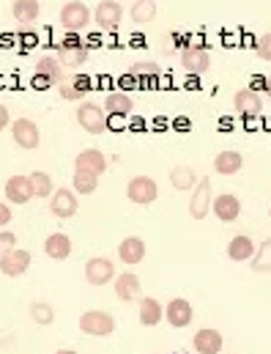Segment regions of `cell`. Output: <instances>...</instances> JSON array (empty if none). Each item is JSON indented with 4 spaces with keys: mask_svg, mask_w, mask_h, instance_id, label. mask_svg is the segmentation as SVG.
Wrapping results in <instances>:
<instances>
[{
    "mask_svg": "<svg viewBox=\"0 0 271 354\" xmlns=\"http://www.w3.org/2000/svg\"><path fill=\"white\" fill-rule=\"evenodd\" d=\"M165 319H168V324H170V327L181 330V327H189V324H192L194 310H192V305H189L186 299L176 297V299H170V302H168V308H165Z\"/></svg>",
    "mask_w": 271,
    "mask_h": 354,
    "instance_id": "5bb4252c",
    "label": "cell"
},
{
    "mask_svg": "<svg viewBox=\"0 0 271 354\" xmlns=\"http://www.w3.org/2000/svg\"><path fill=\"white\" fill-rule=\"evenodd\" d=\"M93 17H96V25L112 30V28L121 25V19H123V8H121V3H115V0H104V3L96 6Z\"/></svg>",
    "mask_w": 271,
    "mask_h": 354,
    "instance_id": "2e32d148",
    "label": "cell"
},
{
    "mask_svg": "<svg viewBox=\"0 0 271 354\" xmlns=\"http://www.w3.org/2000/svg\"><path fill=\"white\" fill-rule=\"evenodd\" d=\"M181 66L186 69V75L197 77V75H205L211 69V55L203 50V47H189L181 53Z\"/></svg>",
    "mask_w": 271,
    "mask_h": 354,
    "instance_id": "8fae6325",
    "label": "cell"
},
{
    "mask_svg": "<svg viewBox=\"0 0 271 354\" xmlns=\"http://www.w3.org/2000/svg\"><path fill=\"white\" fill-rule=\"evenodd\" d=\"M30 86H33V88H52V86H50L44 77H36V75L30 77Z\"/></svg>",
    "mask_w": 271,
    "mask_h": 354,
    "instance_id": "b9f144b4",
    "label": "cell"
},
{
    "mask_svg": "<svg viewBox=\"0 0 271 354\" xmlns=\"http://www.w3.org/2000/svg\"><path fill=\"white\" fill-rule=\"evenodd\" d=\"M74 171L80 174H90V176H101L107 171V157L99 149H83L74 157Z\"/></svg>",
    "mask_w": 271,
    "mask_h": 354,
    "instance_id": "9c48e42d",
    "label": "cell"
},
{
    "mask_svg": "<svg viewBox=\"0 0 271 354\" xmlns=\"http://www.w3.org/2000/svg\"><path fill=\"white\" fill-rule=\"evenodd\" d=\"M77 124L88 135H99V132L107 129V113L96 102H80V107H77Z\"/></svg>",
    "mask_w": 271,
    "mask_h": 354,
    "instance_id": "3957f363",
    "label": "cell"
},
{
    "mask_svg": "<svg viewBox=\"0 0 271 354\" xmlns=\"http://www.w3.org/2000/svg\"><path fill=\"white\" fill-rule=\"evenodd\" d=\"M252 272H271V239H263L258 253L252 256Z\"/></svg>",
    "mask_w": 271,
    "mask_h": 354,
    "instance_id": "d6a6232c",
    "label": "cell"
},
{
    "mask_svg": "<svg viewBox=\"0 0 271 354\" xmlns=\"http://www.w3.org/2000/svg\"><path fill=\"white\" fill-rule=\"evenodd\" d=\"M137 294H140V277L134 272H121L115 277V297L121 302H132L137 299Z\"/></svg>",
    "mask_w": 271,
    "mask_h": 354,
    "instance_id": "7402d4cb",
    "label": "cell"
},
{
    "mask_svg": "<svg viewBox=\"0 0 271 354\" xmlns=\"http://www.w3.org/2000/svg\"><path fill=\"white\" fill-rule=\"evenodd\" d=\"M266 91H269V96H271V77H269V86H266Z\"/></svg>",
    "mask_w": 271,
    "mask_h": 354,
    "instance_id": "ee69618b",
    "label": "cell"
},
{
    "mask_svg": "<svg viewBox=\"0 0 271 354\" xmlns=\"http://www.w3.org/2000/svg\"><path fill=\"white\" fill-rule=\"evenodd\" d=\"M50 212H52L55 217H61V220H69V217H74V214L80 212V201H77V192H74V189H69V187H61V189H55V192H52V198H50Z\"/></svg>",
    "mask_w": 271,
    "mask_h": 354,
    "instance_id": "8992f818",
    "label": "cell"
},
{
    "mask_svg": "<svg viewBox=\"0 0 271 354\" xmlns=\"http://www.w3.org/2000/svg\"><path fill=\"white\" fill-rule=\"evenodd\" d=\"M55 354H77V352H74V349H58Z\"/></svg>",
    "mask_w": 271,
    "mask_h": 354,
    "instance_id": "7bdbcfd3",
    "label": "cell"
},
{
    "mask_svg": "<svg viewBox=\"0 0 271 354\" xmlns=\"http://www.w3.org/2000/svg\"><path fill=\"white\" fill-rule=\"evenodd\" d=\"M129 14H132L134 25H148L157 17V3L154 0H137V3H132Z\"/></svg>",
    "mask_w": 271,
    "mask_h": 354,
    "instance_id": "f546056e",
    "label": "cell"
},
{
    "mask_svg": "<svg viewBox=\"0 0 271 354\" xmlns=\"http://www.w3.org/2000/svg\"><path fill=\"white\" fill-rule=\"evenodd\" d=\"M17 248V234L14 231H0V256Z\"/></svg>",
    "mask_w": 271,
    "mask_h": 354,
    "instance_id": "8d00e7d4",
    "label": "cell"
},
{
    "mask_svg": "<svg viewBox=\"0 0 271 354\" xmlns=\"http://www.w3.org/2000/svg\"><path fill=\"white\" fill-rule=\"evenodd\" d=\"M88 86H90V80L88 77H72V80H66L63 86H58V93H61V99H66V102H74V99H83L86 93H88Z\"/></svg>",
    "mask_w": 271,
    "mask_h": 354,
    "instance_id": "f1b7e54d",
    "label": "cell"
},
{
    "mask_svg": "<svg viewBox=\"0 0 271 354\" xmlns=\"http://www.w3.org/2000/svg\"><path fill=\"white\" fill-rule=\"evenodd\" d=\"M176 354H186V352H176Z\"/></svg>",
    "mask_w": 271,
    "mask_h": 354,
    "instance_id": "f6af8a7d",
    "label": "cell"
},
{
    "mask_svg": "<svg viewBox=\"0 0 271 354\" xmlns=\"http://www.w3.org/2000/svg\"><path fill=\"white\" fill-rule=\"evenodd\" d=\"M211 212L217 214L219 223H236V217L241 214V201H239L233 192H222V195L214 198Z\"/></svg>",
    "mask_w": 271,
    "mask_h": 354,
    "instance_id": "7c38bea8",
    "label": "cell"
},
{
    "mask_svg": "<svg viewBox=\"0 0 271 354\" xmlns=\"http://www.w3.org/2000/svg\"><path fill=\"white\" fill-rule=\"evenodd\" d=\"M33 75H36V77H44L50 86H63V83H66V69H63V66H61V61H58V58H52V55L39 58V64H36Z\"/></svg>",
    "mask_w": 271,
    "mask_h": 354,
    "instance_id": "4fadbf2b",
    "label": "cell"
},
{
    "mask_svg": "<svg viewBox=\"0 0 271 354\" xmlns=\"http://www.w3.org/2000/svg\"><path fill=\"white\" fill-rule=\"evenodd\" d=\"M8 223H11V206L0 201V228H3V225H8Z\"/></svg>",
    "mask_w": 271,
    "mask_h": 354,
    "instance_id": "f35d334b",
    "label": "cell"
},
{
    "mask_svg": "<svg viewBox=\"0 0 271 354\" xmlns=\"http://www.w3.org/2000/svg\"><path fill=\"white\" fill-rule=\"evenodd\" d=\"M197 174L189 168V165H176L173 171H170V184L179 189V192H186V189H194L197 187Z\"/></svg>",
    "mask_w": 271,
    "mask_h": 354,
    "instance_id": "83f0119b",
    "label": "cell"
},
{
    "mask_svg": "<svg viewBox=\"0 0 271 354\" xmlns=\"http://www.w3.org/2000/svg\"><path fill=\"white\" fill-rule=\"evenodd\" d=\"M159 195V187L151 176H134L126 184V198L137 206H151Z\"/></svg>",
    "mask_w": 271,
    "mask_h": 354,
    "instance_id": "277c9868",
    "label": "cell"
},
{
    "mask_svg": "<svg viewBox=\"0 0 271 354\" xmlns=\"http://www.w3.org/2000/svg\"><path fill=\"white\" fill-rule=\"evenodd\" d=\"M30 253L28 250H22V248H14V250H8V253H3L0 256V272L6 274V277H19V274H25L28 272V266H30Z\"/></svg>",
    "mask_w": 271,
    "mask_h": 354,
    "instance_id": "ba28073f",
    "label": "cell"
},
{
    "mask_svg": "<svg viewBox=\"0 0 271 354\" xmlns=\"http://www.w3.org/2000/svg\"><path fill=\"white\" fill-rule=\"evenodd\" d=\"M86 280L90 286H107L110 280H115V266L110 259H99L93 256L86 261Z\"/></svg>",
    "mask_w": 271,
    "mask_h": 354,
    "instance_id": "30bf717a",
    "label": "cell"
},
{
    "mask_svg": "<svg viewBox=\"0 0 271 354\" xmlns=\"http://www.w3.org/2000/svg\"><path fill=\"white\" fill-rule=\"evenodd\" d=\"M11 140H14L19 149H25V151L39 149V143H41L39 124L30 121V118H17V121L11 124Z\"/></svg>",
    "mask_w": 271,
    "mask_h": 354,
    "instance_id": "7a4b0ae2",
    "label": "cell"
},
{
    "mask_svg": "<svg viewBox=\"0 0 271 354\" xmlns=\"http://www.w3.org/2000/svg\"><path fill=\"white\" fill-rule=\"evenodd\" d=\"M72 187L77 195H93L96 187H99V176H90V174H80L74 171V178H72Z\"/></svg>",
    "mask_w": 271,
    "mask_h": 354,
    "instance_id": "836d02e7",
    "label": "cell"
},
{
    "mask_svg": "<svg viewBox=\"0 0 271 354\" xmlns=\"http://www.w3.org/2000/svg\"><path fill=\"white\" fill-rule=\"evenodd\" d=\"M30 319H33L36 324L47 327V324L55 322V308H52L50 302H33V305H30Z\"/></svg>",
    "mask_w": 271,
    "mask_h": 354,
    "instance_id": "1f68e13d",
    "label": "cell"
},
{
    "mask_svg": "<svg viewBox=\"0 0 271 354\" xmlns=\"http://www.w3.org/2000/svg\"><path fill=\"white\" fill-rule=\"evenodd\" d=\"M118 88H121V93H123V91H129V88H140V86H137V77H134L132 72H126V75H123V77L118 80Z\"/></svg>",
    "mask_w": 271,
    "mask_h": 354,
    "instance_id": "74e56055",
    "label": "cell"
},
{
    "mask_svg": "<svg viewBox=\"0 0 271 354\" xmlns=\"http://www.w3.org/2000/svg\"><path fill=\"white\" fill-rule=\"evenodd\" d=\"M39 14H41V6H39L36 0H17V3L11 6V17H14L17 22H22V25L36 22Z\"/></svg>",
    "mask_w": 271,
    "mask_h": 354,
    "instance_id": "484cf974",
    "label": "cell"
},
{
    "mask_svg": "<svg viewBox=\"0 0 271 354\" xmlns=\"http://www.w3.org/2000/svg\"><path fill=\"white\" fill-rule=\"evenodd\" d=\"M269 214H271V209H269Z\"/></svg>",
    "mask_w": 271,
    "mask_h": 354,
    "instance_id": "bcb514c9",
    "label": "cell"
},
{
    "mask_svg": "<svg viewBox=\"0 0 271 354\" xmlns=\"http://www.w3.org/2000/svg\"><path fill=\"white\" fill-rule=\"evenodd\" d=\"M30 198H33V189L28 176H11L6 181V201H11L14 206H25L30 203Z\"/></svg>",
    "mask_w": 271,
    "mask_h": 354,
    "instance_id": "9a60e30c",
    "label": "cell"
},
{
    "mask_svg": "<svg viewBox=\"0 0 271 354\" xmlns=\"http://www.w3.org/2000/svg\"><path fill=\"white\" fill-rule=\"evenodd\" d=\"M192 346L197 354H219L222 352V333H217L211 327H203V330L194 333Z\"/></svg>",
    "mask_w": 271,
    "mask_h": 354,
    "instance_id": "e0dca14e",
    "label": "cell"
},
{
    "mask_svg": "<svg viewBox=\"0 0 271 354\" xmlns=\"http://www.w3.org/2000/svg\"><path fill=\"white\" fill-rule=\"evenodd\" d=\"M233 107H236V113L258 115V113H263V99H261L252 88L236 91V96H233Z\"/></svg>",
    "mask_w": 271,
    "mask_h": 354,
    "instance_id": "ffe728a7",
    "label": "cell"
},
{
    "mask_svg": "<svg viewBox=\"0 0 271 354\" xmlns=\"http://www.w3.org/2000/svg\"><path fill=\"white\" fill-rule=\"evenodd\" d=\"M90 22V8L80 0H72V3H63L61 8V25L69 30V33H77L83 28H88Z\"/></svg>",
    "mask_w": 271,
    "mask_h": 354,
    "instance_id": "5b68a950",
    "label": "cell"
},
{
    "mask_svg": "<svg viewBox=\"0 0 271 354\" xmlns=\"http://www.w3.org/2000/svg\"><path fill=\"white\" fill-rule=\"evenodd\" d=\"M8 121H11V113H8V107H6V104H0V132L8 127Z\"/></svg>",
    "mask_w": 271,
    "mask_h": 354,
    "instance_id": "ab89813d",
    "label": "cell"
},
{
    "mask_svg": "<svg viewBox=\"0 0 271 354\" xmlns=\"http://www.w3.org/2000/svg\"><path fill=\"white\" fill-rule=\"evenodd\" d=\"M252 256H255V242L250 236L239 234V236L230 239V245H228V259L230 261H252Z\"/></svg>",
    "mask_w": 271,
    "mask_h": 354,
    "instance_id": "cb8c5ba5",
    "label": "cell"
},
{
    "mask_svg": "<svg viewBox=\"0 0 271 354\" xmlns=\"http://www.w3.org/2000/svg\"><path fill=\"white\" fill-rule=\"evenodd\" d=\"M104 113L107 115H121V118H126L129 113H132V107H134V102H132V96L129 93H121V91H110L107 96H104Z\"/></svg>",
    "mask_w": 271,
    "mask_h": 354,
    "instance_id": "44dd1931",
    "label": "cell"
},
{
    "mask_svg": "<svg viewBox=\"0 0 271 354\" xmlns=\"http://www.w3.org/2000/svg\"><path fill=\"white\" fill-rule=\"evenodd\" d=\"M118 259L123 264L134 266L145 259V242L140 236H126L121 245H118Z\"/></svg>",
    "mask_w": 271,
    "mask_h": 354,
    "instance_id": "d6986e66",
    "label": "cell"
},
{
    "mask_svg": "<svg viewBox=\"0 0 271 354\" xmlns=\"http://www.w3.org/2000/svg\"><path fill=\"white\" fill-rule=\"evenodd\" d=\"M44 253H47L52 261H66V259L72 256V239H69L66 234L55 231V234H50V236L44 239Z\"/></svg>",
    "mask_w": 271,
    "mask_h": 354,
    "instance_id": "ac0fdd59",
    "label": "cell"
},
{
    "mask_svg": "<svg viewBox=\"0 0 271 354\" xmlns=\"http://www.w3.org/2000/svg\"><path fill=\"white\" fill-rule=\"evenodd\" d=\"M162 319H165L162 302L154 299V297H145V299L140 302V324H143V327H157Z\"/></svg>",
    "mask_w": 271,
    "mask_h": 354,
    "instance_id": "d4e9b609",
    "label": "cell"
},
{
    "mask_svg": "<svg viewBox=\"0 0 271 354\" xmlns=\"http://www.w3.org/2000/svg\"><path fill=\"white\" fill-rule=\"evenodd\" d=\"M80 330L93 338H107L115 333V319L107 310H86L80 316Z\"/></svg>",
    "mask_w": 271,
    "mask_h": 354,
    "instance_id": "6da1fadb",
    "label": "cell"
},
{
    "mask_svg": "<svg viewBox=\"0 0 271 354\" xmlns=\"http://www.w3.org/2000/svg\"><path fill=\"white\" fill-rule=\"evenodd\" d=\"M211 203H214L211 181H208V178H200L197 187H194V195H192V201H189V217H192V220H205Z\"/></svg>",
    "mask_w": 271,
    "mask_h": 354,
    "instance_id": "52a82bcc",
    "label": "cell"
},
{
    "mask_svg": "<svg viewBox=\"0 0 271 354\" xmlns=\"http://www.w3.org/2000/svg\"><path fill=\"white\" fill-rule=\"evenodd\" d=\"M255 50H258V55H261L263 61L271 64V33H263V36L255 41Z\"/></svg>",
    "mask_w": 271,
    "mask_h": 354,
    "instance_id": "d590c367",
    "label": "cell"
},
{
    "mask_svg": "<svg viewBox=\"0 0 271 354\" xmlns=\"http://www.w3.org/2000/svg\"><path fill=\"white\" fill-rule=\"evenodd\" d=\"M55 58L61 61L63 69H77L88 61V47H58Z\"/></svg>",
    "mask_w": 271,
    "mask_h": 354,
    "instance_id": "4316f807",
    "label": "cell"
},
{
    "mask_svg": "<svg viewBox=\"0 0 271 354\" xmlns=\"http://www.w3.org/2000/svg\"><path fill=\"white\" fill-rule=\"evenodd\" d=\"M30 189H33V198H52V178L44 171H33L30 174Z\"/></svg>",
    "mask_w": 271,
    "mask_h": 354,
    "instance_id": "4dcf8cb0",
    "label": "cell"
},
{
    "mask_svg": "<svg viewBox=\"0 0 271 354\" xmlns=\"http://www.w3.org/2000/svg\"><path fill=\"white\" fill-rule=\"evenodd\" d=\"M61 47H86V44H83V41H80L74 33H69V36H66V41H63Z\"/></svg>",
    "mask_w": 271,
    "mask_h": 354,
    "instance_id": "60d3db41",
    "label": "cell"
},
{
    "mask_svg": "<svg viewBox=\"0 0 271 354\" xmlns=\"http://www.w3.org/2000/svg\"><path fill=\"white\" fill-rule=\"evenodd\" d=\"M241 165H244V160H241V154L233 151V149H225V151H219V154L214 157V171L222 174V176H233V174H239Z\"/></svg>",
    "mask_w": 271,
    "mask_h": 354,
    "instance_id": "603a6c76",
    "label": "cell"
},
{
    "mask_svg": "<svg viewBox=\"0 0 271 354\" xmlns=\"http://www.w3.org/2000/svg\"><path fill=\"white\" fill-rule=\"evenodd\" d=\"M137 80H143V77H157L159 75V64H154V61H137V64H132V69H129Z\"/></svg>",
    "mask_w": 271,
    "mask_h": 354,
    "instance_id": "e575fe53",
    "label": "cell"
}]
</instances>
